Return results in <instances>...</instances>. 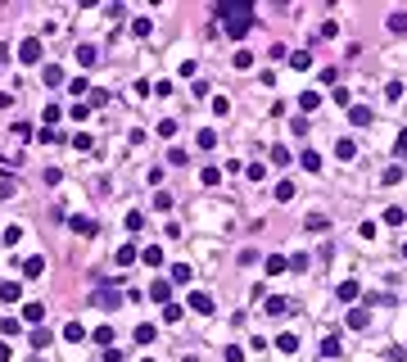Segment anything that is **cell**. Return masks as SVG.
Returning <instances> with one entry per match:
<instances>
[{
	"mask_svg": "<svg viewBox=\"0 0 407 362\" xmlns=\"http://www.w3.org/2000/svg\"><path fill=\"white\" fill-rule=\"evenodd\" d=\"M217 18L226 23V32H231V36H244V32H249V23H253V5H217Z\"/></svg>",
	"mask_w": 407,
	"mask_h": 362,
	"instance_id": "6da1fadb",
	"label": "cell"
},
{
	"mask_svg": "<svg viewBox=\"0 0 407 362\" xmlns=\"http://www.w3.org/2000/svg\"><path fill=\"white\" fill-rule=\"evenodd\" d=\"M18 55H23V64H36V55H41V45H36V41H23V50H18Z\"/></svg>",
	"mask_w": 407,
	"mask_h": 362,
	"instance_id": "7a4b0ae2",
	"label": "cell"
},
{
	"mask_svg": "<svg viewBox=\"0 0 407 362\" xmlns=\"http://www.w3.org/2000/svg\"><path fill=\"white\" fill-rule=\"evenodd\" d=\"M190 308H195V312H213V299L208 295H190Z\"/></svg>",
	"mask_w": 407,
	"mask_h": 362,
	"instance_id": "3957f363",
	"label": "cell"
},
{
	"mask_svg": "<svg viewBox=\"0 0 407 362\" xmlns=\"http://www.w3.org/2000/svg\"><path fill=\"white\" fill-rule=\"evenodd\" d=\"M82 335H86V330L77 326V322H68V326H64V340H68V344H72V340H82Z\"/></svg>",
	"mask_w": 407,
	"mask_h": 362,
	"instance_id": "277c9868",
	"label": "cell"
},
{
	"mask_svg": "<svg viewBox=\"0 0 407 362\" xmlns=\"http://www.w3.org/2000/svg\"><path fill=\"white\" fill-rule=\"evenodd\" d=\"M385 222H389V227H398V222H407V213H403V208H389V213H385Z\"/></svg>",
	"mask_w": 407,
	"mask_h": 362,
	"instance_id": "5b68a950",
	"label": "cell"
},
{
	"mask_svg": "<svg viewBox=\"0 0 407 362\" xmlns=\"http://www.w3.org/2000/svg\"><path fill=\"white\" fill-rule=\"evenodd\" d=\"M23 312H28V322H41V317H45V308H41V303H28Z\"/></svg>",
	"mask_w": 407,
	"mask_h": 362,
	"instance_id": "8992f818",
	"label": "cell"
},
{
	"mask_svg": "<svg viewBox=\"0 0 407 362\" xmlns=\"http://www.w3.org/2000/svg\"><path fill=\"white\" fill-rule=\"evenodd\" d=\"M398 154H407V132H398V145H394Z\"/></svg>",
	"mask_w": 407,
	"mask_h": 362,
	"instance_id": "52a82bcc",
	"label": "cell"
}]
</instances>
